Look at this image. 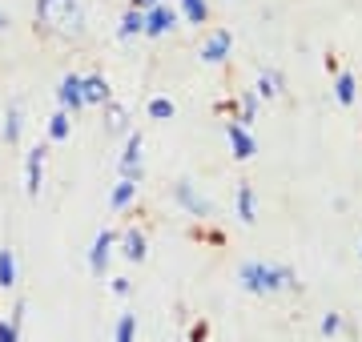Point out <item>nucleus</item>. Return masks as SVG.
Here are the masks:
<instances>
[{
  "label": "nucleus",
  "mask_w": 362,
  "mask_h": 342,
  "mask_svg": "<svg viewBox=\"0 0 362 342\" xmlns=\"http://www.w3.org/2000/svg\"><path fill=\"white\" fill-rule=\"evenodd\" d=\"M342 326V318L338 314H330V318H322V334H334V330Z\"/></svg>",
  "instance_id": "26"
},
{
  "label": "nucleus",
  "mask_w": 362,
  "mask_h": 342,
  "mask_svg": "<svg viewBox=\"0 0 362 342\" xmlns=\"http://www.w3.org/2000/svg\"><path fill=\"white\" fill-rule=\"evenodd\" d=\"M354 77L350 73H338V81H334V97H338V105H354Z\"/></svg>",
  "instance_id": "15"
},
{
  "label": "nucleus",
  "mask_w": 362,
  "mask_h": 342,
  "mask_svg": "<svg viewBox=\"0 0 362 342\" xmlns=\"http://www.w3.org/2000/svg\"><path fill=\"white\" fill-rule=\"evenodd\" d=\"M137 334V314H121L117 318V342H133Z\"/></svg>",
  "instance_id": "22"
},
{
  "label": "nucleus",
  "mask_w": 362,
  "mask_h": 342,
  "mask_svg": "<svg viewBox=\"0 0 362 342\" xmlns=\"http://www.w3.org/2000/svg\"><path fill=\"white\" fill-rule=\"evenodd\" d=\"M113 246H117V234H113V230H101V234H97V242H93V254H89V270L97 278H105V262H109Z\"/></svg>",
  "instance_id": "6"
},
{
  "label": "nucleus",
  "mask_w": 362,
  "mask_h": 342,
  "mask_svg": "<svg viewBox=\"0 0 362 342\" xmlns=\"http://www.w3.org/2000/svg\"><path fill=\"white\" fill-rule=\"evenodd\" d=\"M4 141H8V145L21 141V109H16V105L4 113Z\"/></svg>",
  "instance_id": "21"
},
{
  "label": "nucleus",
  "mask_w": 362,
  "mask_h": 342,
  "mask_svg": "<svg viewBox=\"0 0 362 342\" xmlns=\"http://www.w3.org/2000/svg\"><path fill=\"white\" fill-rule=\"evenodd\" d=\"M40 170H45V145L28 149V161H25V194L28 198H40Z\"/></svg>",
  "instance_id": "8"
},
{
  "label": "nucleus",
  "mask_w": 362,
  "mask_h": 342,
  "mask_svg": "<svg viewBox=\"0 0 362 342\" xmlns=\"http://www.w3.org/2000/svg\"><path fill=\"white\" fill-rule=\"evenodd\" d=\"M177 25V13H173V8H165V4H161V0H157L153 8H145V37H165L169 28Z\"/></svg>",
  "instance_id": "4"
},
{
  "label": "nucleus",
  "mask_w": 362,
  "mask_h": 342,
  "mask_svg": "<svg viewBox=\"0 0 362 342\" xmlns=\"http://www.w3.org/2000/svg\"><path fill=\"white\" fill-rule=\"evenodd\" d=\"M173 194H177V201H181L189 213H194V218H209V213H214V206H209L206 198H197L189 182H177V189H173Z\"/></svg>",
  "instance_id": "10"
},
{
  "label": "nucleus",
  "mask_w": 362,
  "mask_h": 342,
  "mask_svg": "<svg viewBox=\"0 0 362 342\" xmlns=\"http://www.w3.org/2000/svg\"><path fill=\"white\" fill-rule=\"evenodd\" d=\"M173 113H177V105H173L169 97H153V101H149V117L153 121H173Z\"/></svg>",
  "instance_id": "19"
},
{
  "label": "nucleus",
  "mask_w": 362,
  "mask_h": 342,
  "mask_svg": "<svg viewBox=\"0 0 362 342\" xmlns=\"http://www.w3.org/2000/svg\"><path fill=\"white\" fill-rule=\"evenodd\" d=\"M69 133H73L69 113H65V109H61V113H52V117H49V141H69Z\"/></svg>",
  "instance_id": "13"
},
{
  "label": "nucleus",
  "mask_w": 362,
  "mask_h": 342,
  "mask_svg": "<svg viewBox=\"0 0 362 342\" xmlns=\"http://www.w3.org/2000/svg\"><path fill=\"white\" fill-rule=\"evenodd\" d=\"M113 290L117 294H129V278H113Z\"/></svg>",
  "instance_id": "27"
},
{
  "label": "nucleus",
  "mask_w": 362,
  "mask_h": 342,
  "mask_svg": "<svg viewBox=\"0 0 362 342\" xmlns=\"http://www.w3.org/2000/svg\"><path fill=\"white\" fill-rule=\"evenodd\" d=\"M4 28H8V16H4V8H0V33H4Z\"/></svg>",
  "instance_id": "29"
},
{
  "label": "nucleus",
  "mask_w": 362,
  "mask_h": 342,
  "mask_svg": "<svg viewBox=\"0 0 362 342\" xmlns=\"http://www.w3.org/2000/svg\"><path fill=\"white\" fill-rule=\"evenodd\" d=\"M181 13H185V20H189V25H206L209 4H206V0H181Z\"/></svg>",
  "instance_id": "16"
},
{
  "label": "nucleus",
  "mask_w": 362,
  "mask_h": 342,
  "mask_svg": "<svg viewBox=\"0 0 362 342\" xmlns=\"http://www.w3.org/2000/svg\"><path fill=\"white\" fill-rule=\"evenodd\" d=\"M0 342H16V326L4 322V318H0Z\"/></svg>",
  "instance_id": "25"
},
{
  "label": "nucleus",
  "mask_w": 362,
  "mask_h": 342,
  "mask_svg": "<svg viewBox=\"0 0 362 342\" xmlns=\"http://www.w3.org/2000/svg\"><path fill=\"white\" fill-rule=\"evenodd\" d=\"M230 49H233V33L230 28H214L206 37V45H202V61H206V65H221V61L230 57Z\"/></svg>",
  "instance_id": "3"
},
{
  "label": "nucleus",
  "mask_w": 362,
  "mask_h": 342,
  "mask_svg": "<svg viewBox=\"0 0 362 342\" xmlns=\"http://www.w3.org/2000/svg\"><path fill=\"white\" fill-rule=\"evenodd\" d=\"M57 101H61V109H73L77 113L81 105H85V97H81V77L77 73H69V77H61V89H57Z\"/></svg>",
  "instance_id": "9"
},
{
  "label": "nucleus",
  "mask_w": 362,
  "mask_h": 342,
  "mask_svg": "<svg viewBox=\"0 0 362 342\" xmlns=\"http://www.w3.org/2000/svg\"><path fill=\"white\" fill-rule=\"evenodd\" d=\"M238 282L250 290V294H278V290L298 286V274L290 266H266V262H246Z\"/></svg>",
  "instance_id": "2"
},
{
  "label": "nucleus",
  "mask_w": 362,
  "mask_h": 342,
  "mask_svg": "<svg viewBox=\"0 0 362 342\" xmlns=\"http://www.w3.org/2000/svg\"><path fill=\"white\" fill-rule=\"evenodd\" d=\"M16 282V258H13V250H0V286L8 290Z\"/></svg>",
  "instance_id": "20"
},
{
  "label": "nucleus",
  "mask_w": 362,
  "mask_h": 342,
  "mask_svg": "<svg viewBox=\"0 0 362 342\" xmlns=\"http://www.w3.org/2000/svg\"><path fill=\"white\" fill-rule=\"evenodd\" d=\"M81 97H85V105H105V101H109V81L105 77H81Z\"/></svg>",
  "instance_id": "11"
},
{
  "label": "nucleus",
  "mask_w": 362,
  "mask_h": 342,
  "mask_svg": "<svg viewBox=\"0 0 362 342\" xmlns=\"http://www.w3.org/2000/svg\"><path fill=\"white\" fill-rule=\"evenodd\" d=\"M153 4H157V0H133L129 8H137V13H145V8H153Z\"/></svg>",
  "instance_id": "28"
},
{
  "label": "nucleus",
  "mask_w": 362,
  "mask_h": 342,
  "mask_svg": "<svg viewBox=\"0 0 362 342\" xmlns=\"http://www.w3.org/2000/svg\"><path fill=\"white\" fill-rule=\"evenodd\" d=\"M121 254H125L129 262H141V258H145V237L137 234V230H129V234H125V250H121Z\"/></svg>",
  "instance_id": "18"
},
{
  "label": "nucleus",
  "mask_w": 362,
  "mask_h": 342,
  "mask_svg": "<svg viewBox=\"0 0 362 342\" xmlns=\"http://www.w3.org/2000/svg\"><path fill=\"white\" fill-rule=\"evenodd\" d=\"M238 218L246 225H254V218H258V213H254V189H250V185L238 189Z\"/></svg>",
  "instance_id": "14"
},
{
  "label": "nucleus",
  "mask_w": 362,
  "mask_h": 342,
  "mask_svg": "<svg viewBox=\"0 0 362 342\" xmlns=\"http://www.w3.org/2000/svg\"><path fill=\"white\" fill-rule=\"evenodd\" d=\"M226 137H230V149H233V158L238 161H250L254 153H258V145H254V137H250L246 125L230 121V125H226Z\"/></svg>",
  "instance_id": "5"
},
{
  "label": "nucleus",
  "mask_w": 362,
  "mask_h": 342,
  "mask_svg": "<svg viewBox=\"0 0 362 342\" xmlns=\"http://www.w3.org/2000/svg\"><path fill=\"white\" fill-rule=\"evenodd\" d=\"M121 177H125V182H137V177H141V133H129V141H125Z\"/></svg>",
  "instance_id": "7"
},
{
  "label": "nucleus",
  "mask_w": 362,
  "mask_h": 342,
  "mask_svg": "<svg viewBox=\"0 0 362 342\" xmlns=\"http://www.w3.org/2000/svg\"><path fill=\"white\" fill-rule=\"evenodd\" d=\"M278 85H282L278 77H262L258 81V97H274V93H278Z\"/></svg>",
  "instance_id": "24"
},
{
  "label": "nucleus",
  "mask_w": 362,
  "mask_h": 342,
  "mask_svg": "<svg viewBox=\"0 0 362 342\" xmlns=\"http://www.w3.org/2000/svg\"><path fill=\"white\" fill-rule=\"evenodd\" d=\"M105 109H109V113H105V117H109V129H125V109L113 105V101H105Z\"/></svg>",
  "instance_id": "23"
},
{
  "label": "nucleus",
  "mask_w": 362,
  "mask_h": 342,
  "mask_svg": "<svg viewBox=\"0 0 362 342\" xmlns=\"http://www.w3.org/2000/svg\"><path fill=\"white\" fill-rule=\"evenodd\" d=\"M37 28H49L57 37H81L85 33L81 0H37Z\"/></svg>",
  "instance_id": "1"
},
{
  "label": "nucleus",
  "mask_w": 362,
  "mask_h": 342,
  "mask_svg": "<svg viewBox=\"0 0 362 342\" xmlns=\"http://www.w3.org/2000/svg\"><path fill=\"white\" fill-rule=\"evenodd\" d=\"M141 28H145V13H137V8H129V13L121 16V28H117V37H121V40H129V37H141Z\"/></svg>",
  "instance_id": "12"
},
{
  "label": "nucleus",
  "mask_w": 362,
  "mask_h": 342,
  "mask_svg": "<svg viewBox=\"0 0 362 342\" xmlns=\"http://www.w3.org/2000/svg\"><path fill=\"white\" fill-rule=\"evenodd\" d=\"M133 198H137V182H125V177H121L117 189H113V210H125Z\"/></svg>",
  "instance_id": "17"
}]
</instances>
